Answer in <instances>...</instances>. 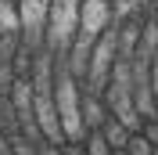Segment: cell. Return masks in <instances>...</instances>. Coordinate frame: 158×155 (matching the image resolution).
I'll return each mask as SVG.
<instances>
[{
    "instance_id": "277c9868",
    "label": "cell",
    "mask_w": 158,
    "mask_h": 155,
    "mask_svg": "<svg viewBox=\"0 0 158 155\" xmlns=\"http://www.w3.org/2000/svg\"><path fill=\"white\" fill-rule=\"evenodd\" d=\"M101 134H104V141L111 144V152H118V148H126V144H129V126H126V123H118L115 116H108V119H104Z\"/></svg>"
},
{
    "instance_id": "9c48e42d",
    "label": "cell",
    "mask_w": 158,
    "mask_h": 155,
    "mask_svg": "<svg viewBox=\"0 0 158 155\" xmlns=\"http://www.w3.org/2000/svg\"><path fill=\"white\" fill-rule=\"evenodd\" d=\"M61 155H90V152L83 144H76V141H65V144H61Z\"/></svg>"
},
{
    "instance_id": "8992f818",
    "label": "cell",
    "mask_w": 158,
    "mask_h": 155,
    "mask_svg": "<svg viewBox=\"0 0 158 155\" xmlns=\"http://www.w3.org/2000/svg\"><path fill=\"white\" fill-rule=\"evenodd\" d=\"M83 148H86L90 155H111V144L104 141V134H101V130H90V134L83 137Z\"/></svg>"
},
{
    "instance_id": "ba28073f",
    "label": "cell",
    "mask_w": 158,
    "mask_h": 155,
    "mask_svg": "<svg viewBox=\"0 0 158 155\" xmlns=\"http://www.w3.org/2000/svg\"><path fill=\"white\" fill-rule=\"evenodd\" d=\"M140 134H144V137L151 141V144L158 148V119H144V126H140Z\"/></svg>"
},
{
    "instance_id": "7c38bea8",
    "label": "cell",
    "mask_w": 158,
    "mask_h": 155,
    "mask_svg": "<svg viewBox=\"0 0 158 155\" xmlns=\"http://www.w3.org/2000/svg\"><path fill=\"white\" fill-rule=\"evenodd\" d=\"M111 155H129V152H126V148H118V152H111Z\"/></svg>"
},
{
    "instance_id": "5b68a950",
    "label": "cell",
    "mask_w": 158,
    "mask_h": 155,
    "mask_svg": "<svg viewBox=\"0 0 158 155\" xmlns=\"http://www.w3.org/2000/svg\"><path fill=\"white\" fill-rule=\"evenodd\" d=\"M18 33V0H0V36Z\"/></svg>"
},
{
    "instance_id": "3957f363",
    "label": "cell",
    "mask_w": 158,
    "mask_h": 155,
    "mask_svg": "<svg viewBox=\"0 0 158 155\" xmlns=\"http://www.w3.org/2000/svg\"><path fill=\"white\" fill-rule=\"evenodd\" d=\"M79 108H83V123H86V134L90 130H101L104 126V119L111 116L108 105H104V97L94 94V90H83V97H79Z\"/></svg>"
},
{
    "instance_id": "8fae6325",
    "label": "cell",
    "mask_w": 158,
    "mask_h": 155,
    "mask_svg": "<svg viewBox=\"0 0 158 155\" xmlns=\"http://www.w3.org/2000/svg\"><path fill=\"white\" fill-rule=\"evenodd\" d=\"M151 90H155V101H158V51L151 58Z\"/></svg>"
},
{
    "instance_id": "5bb4252c",
    "label": "cell",
    "mask_w": 158,
    "mask_h": 155,
    "mask_svg": "<svg viewBox=\"0 0 158 155\" xmlns=\"http://www.w3.org/2000/svg\"><path fill=\"white\" fill-rule=\"evenodd\" d=\"M108 4H111V0H108Z\"/></svg>"
},
{
    "instance_id": "6da1fadb",
    "label": "cell",
    "mask_w": 158,
    "mask_h": 155,
    "mask_svg": "<svg viewBox=\"0 0 158 155\" xmlns=\"http://www.w3.org/2000/svg\"><path fill=\"white\" fill-rule=\"evenodd\" d=\"M47 15H50V0H18V36L32 51L43 47Z\"/></svg>"
},
{
    "instance_id": "7a4b0ae2",
    "label": "cell",
    "mask_w": 158,
    "mask_h": 155,
    "mask_svg": "<svg viewBox=\"0 0 158 155\" xmlns=\"http://www.w3.org/2000/svg\"><path fill=\"white\" fill-rule=\"evenodd\" d=\"M108 25H111V4L108 0H79V29H76V36L94 43Z\"/></svg>"
},
{
    "instance_id": "30bf717a",
    "label": "cell",
    "mask_w": 158,
    "mask_h": 155,
    "mask_svg": "<svg viewBox=\"0 0 158 155\" xmlns=\"http://www.w3.org/2000/svg\"><path fill=\"white\" fill-rule=\"evenodd\" d=\"M36 155H61V144H50V141H40Z\"/></svg>"
},
{
    "instance_id": "52a82bcc",
    "label": "cell",
    "mask_w": 158,
    "mask_h": 155,
    "mask_svg": "<svg viewBox=\"0 0 158 155\" xmlns=\"http://www.w3.org/2000/svg\"><path fill=\"white\" fill-rule=\"evenodd\" d=\"M129 155H155V144H151L144 134H129V144H126Z\"/></svg>"
},
{
    "instance_id": "4fadbf2b",
    "label": "cell",
    "mask_w": 158,
    "mask_h": 155,
    "mask_svg": "<svg viewBox=\"0 0 158 155\" xmlns=\"http://www.w3.org/2000/svg\"><path fill=\"white\" fill-rule=\"evenodd\" d=\"M155 155H158V148H155Z\"/></svg>"
}]
</instances>
